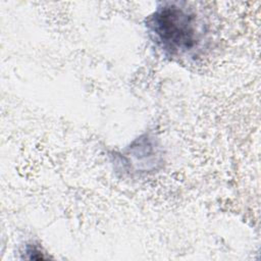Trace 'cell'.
<instances>
[{"instance_id": "2", "label": "cell", "mask_w": 261, "mask_h": 261, "mask_svg": "<svg viewBox=\"0 0 261 261\" xmlns=\"http://www.w3.org/2000/svg\"><path fill=\"white\" fill-rule=\"evenodd\" d=\"M120 159H123V163L135 170L134 172H148L155 169L160 155L153 138L143 136L125 149Z\"/></svg>"}, {"instance_id": "1", "label": "cell", "mask_w": 261, "mask_h": 261, "mask_svg": "<svg viewBox=\"0 0 261 261\" xmlns=\"http://www.w3.org/2000/svg\"><path fill=\"white\" fill-rule=\"evenodd\" d=\"M149 37L171 59L194 57L206 40V24L187 2H163L146 18Z\"/></svg>"}]
</instances>
